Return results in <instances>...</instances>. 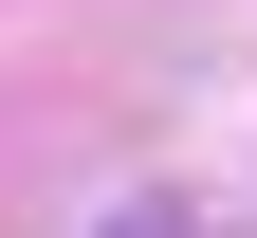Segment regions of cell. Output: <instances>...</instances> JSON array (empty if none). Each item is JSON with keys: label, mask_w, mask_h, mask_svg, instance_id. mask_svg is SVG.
Returning a JSON list of instances; mask_svg holds the SVG:
<instances>
[{"label": "cell", "mask_w": 257, "mask_h": 238, "mask_svg": "<svg viewBox=\"0 0 257 238\" xmlns=\"http://www.w3.org/2000/svg\"><path fill=\"white\" fill-rule=\"evenodd\" d=\"M110 238H184V220H166V201H128V220H110Z\"/></svg>", "instance_id": "cell-1"}]
</instances>
